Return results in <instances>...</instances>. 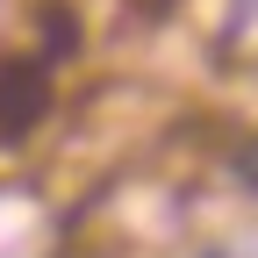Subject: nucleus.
<instances>
[{"instance_id":"1","label":"nucleus","mask_w":258,"mask_h":258,"mask_svg":"<svg viewBox=\"0 0 258 258\" xmlns=\"http://www.w3.org/2000/svg\"><path fill=\"white\" fill-rule=\"evenodd\" d=\"M237 179H244V186H251V194H258V144H251V151H244V158H237Z\"/></svg>"}]
</instances>
